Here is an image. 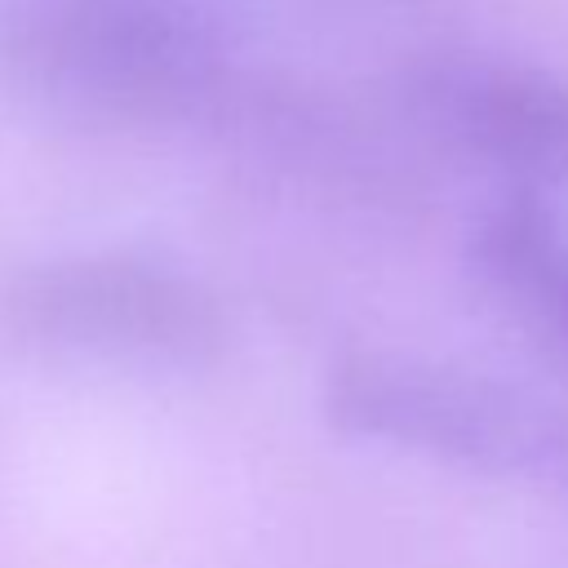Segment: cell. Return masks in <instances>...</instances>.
<instances>
[{"label":"cell","instance_id":"obj_2","mask_svg":"<svg viewBox=\"0 0 568 568\" xmlns=\"http://www.w3.org/2000/svg\"><path fill=\"white\" fill-rule=\"evenodd\" d=\"M320 413L346 439L568 501V413L470 368L351 351L328 368Z\"/></svg>","mask_w":568,"mask_h":568},{"label":"cell","instance_id":"obj_6","mask_svg":"<svg viewBox=\"0 0 568 568\" xmlns=\"http://www.w3.org/2000/svg\"><path fill=\"white\" fill-rule=\"evenodd\" d=\"M328 4H386V0H328Z\"/></svg>","mask_w":568,"mask_h":568},{"label":"cell","instance_id":"obj_1","mask_svg":"<svg viewBox=\"0 0 568 568\" xmlns=\"http://www.w3.org/2000/svg\"><path fill=\"white\" fill-rule=\"evenodd\" d=\"M4 62L44 111L93 129L217 124L244 84L209 0H18Z\"/></svg>","mask_w":568,"mask_h":568},{"label":"cell","instance_id":"obj_3","mask_svg":"<svg viewBox=\"0 0 568 568\" xmlns=\"http://www.w3.org/2000/svg\"><path fill=\"white\" fill-rule=\"evenodd\" d=\"M0 324L36 351L138 373H200L231 346L222 297L195 271L133 248L18 271L0 293Z\"/></svg>","mask_w":568,"mask_h":568},{"label":"cell","instance_id":"obj_4","mask_svg":"<svg viewBox=\"0 0 568 568\" xmlns=\"http://www.w3.org/2000/svg\"><path fill=\"white\" fill-rule=\"evenodd\" d=\"M390 102L422 142L497 169L510 186L568 182V71L484 49H430L395 71Z\"/></svg>","mask_w":568,"mask_h":568},{"label":"cell","instance_id":"obj_5","mask_svg":"<svg viewBox=\"0 0 568 568\" xmlns=\"http://www.w3.org/2000/svg\"><path fill=\"white\" fill-rule=\"evenodd\" d=\"M470 271L519 337L568 382V231L532 186H506L466 240Z\"/></svg>","mask_w":568,"mask_h":568}]
</instances>
